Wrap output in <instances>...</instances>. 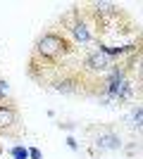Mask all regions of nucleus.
<instances>
[{
    "instance_id": "obj_6",
    "label": "nucleus",
    "mask_w": 143,
    "mask_h": 159,
    "mask_svg": "<svg viewBox=\"0 0 143 159\" xmlns=\"http://www.w3.org/2000/svg\"><path fill=\"white\" fill-rule=\"evenodd\" d=\"M67 145H69V150H79V145H76V140L72 138V135L67 138Z\"/></svg>"
},
{
    "instance_id": "obj_7",
    "label": "nucleus",
    "mask_w": 143,
    "mask_h": 159,
    "mask_svg": "<svg viewBox=\"0 0 143 159\" xmlns=\"http://www.w3.org/2000/svg\"><path fill=\"white\" fill-rule=\"evenodd\" d=\"M29 157L31 159H41V152H38L36 147H31V150H29Z\"/></svg>"
},
{
    "instance_id": "obj_2",
    "label": "nucleus",
    "mask_w": 143,
    "mask_h": 159,
    "mask_svg": "<svg viewBox=\"0 0 143 159\" xmlns=\"http://www.w3.org/2000/svg\"><path fill=\"white\" fill-rule=\"evenodd\" d=\"M93 147L100 150V152H115V150L122 147V138H119V133H115V131H100L93 138Z\"/></svg>"
},
{
    "instance_id": "obj_4",
    "label": "nucleus",
    "mask_w": 143,
    "mask_h": 159,
    "mask_svg": "<svg viewBox=\"0 0 143 159\" xmlns=\"http://www.w3.org/2000/svg\"><path fill=\"white\" fill-rule=\"evenodd\" d=\"M10 154H12L14 159H31V157H29V150H26V147H21V145H14L12 150H10Z\"/></svg>"
},
{
    "instance_id": "obj_5",
    "label": "nucleus",
    "mask_w": 143,
    "mask_h": 159,
    "mask_svg": "<svg viewBox=\"0 0 143 159\" xmlns=\"http://www.w3.org/2000/svg\"><path fill=\"white\" fill-rule=\"evenodd\" d=\"M7 93H10V86H7V81H2V79H0V102H5Z\"/></svg>"
},
{
    "instance_id": "obj_3",
    "label": "nucleus",
    "mask_w": 143,
    "mask_h": 159,
    "mask_svg": "<svg viewBox=\"0 0 143 159\" xmlns=\"http://www.w3.org/2000/svg\"><path fill=\"white\" fill-rule=\"evenodd\" d=\"M126 124H129L131 131L143 133V105H134L126 114Z\"/></svg>"
},
{
    "instance_id": "obj_8",
    "label": "nucleus",
    "mask_w": 143,
    "mask_h": 159,
    "mask_svg": "<svg viewBox=\"0 0 143 159\" xmlns=\"http://www.w3.org/2000/svg\"><path fill=\"white\" fill-rule=\"evenodd\" d=\"M0 152H2V145H0Z\"/></svg>"
},
{
    "instance_id": "obj_1",
    "label": "nucleus",
    "mask_w": 143,
    "mask_h": 159,
    "mask_svg": "<svg viewBox=\"0 0 143 159\" xmlns=\"http://www.w3.org/2000/svg\"><path fill=\"white\" fill-rule=\"evenodd\" d=\"M21 121L17 107L10 102H0V138H21Z\"/></svg>"
}]
</instances>
